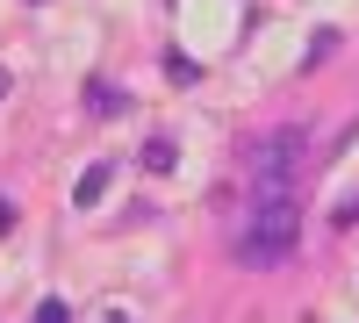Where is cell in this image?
Wrapping results in <instances>:
<instances>
[{"label": "cell", "instance_id": "30bf717a", "mask_svg": "<svg viewBox=\"0 0 359 323\" xmlns=\"http://www.w3.org/2000/svg\"><path fill=\"white\" fill-rule=\"evenodd\" d=\"M8 86H15V72H8V65H0V101H8Z\"/></svg>", "mask_w": 359, "mask_h": 323}, {"label": "cell", "instance_id": "5b68a950", "mask_svg": "<svg viewBox=\"0 0 359 323\" xmlns=\"http://www.w3.org/2000/svg\"><path fill=\"white\" fill-rule=\"evenodd\" d=\"M137 165H144V172H172V165H180V144H172V137H151V144L137 151Z\"/></svg>", "mask_w": 359, "mask_h": 323}, {"label": "cell", "instance_id": "9c48e42d", "mask_svg": "<svg viewBox=\"0 0 359 323\" xmlns=\"http://www.w3.org/2000/svg\"><path fill=\"white\" fill-rule=\"evenodd\" d=\"M331 223H338V230H352V223H359V194H345V201H338V209H331Z\"/></svg>", "mask_w": 359, "mask_h": 323}, {"label": "cell", "instance_id": "8992f818", "mask_svg": "<svg viewBox=\"0 0 359 323\" xmlns=\"http://www.w3.org/2000/svg\"><path fill=\"white\" fill-rule=\"evenodd\" d=\"M331 50H338V29H316V36H309V50H302V65L316 72V65H323V57H331Z\"/></svg>", "mask_w": 359, "mask_h": 323}, {"label": "cell", "instance_id": "52a82bcc", "mask_svg": "<svg viewBox=\"0 0 359 323\" xmlns=\"http://www.w3.org/2000/svg\"><path fill=\"white\" fill-rule=\"evenodd\" d=\"M165 79H172V86H194L201 65H194V57H165Z\"/></svg>", "mask_w": 359, "mask_h": 323}, {"label": "cell", "instance_id": "6da1fadb", "mask_svg": "<svg viewBox=\"0 0 359 323\" xmlns=\"http://www.w3.org/2000/svg\"><path fill=\"white\" fill-rule=\"evenodd\" d=\"M237 172H245V201H302L309 187V123H280L237 144Z\"/></svg>", "mask_w": 359, "mask_h": 323}, {"label": "cell", "instance_id": "3957f363", "mask_svg": "<svg viewBox=\"0 0 359 323\" xmlns=\"http://www.w3.org/2000/svg\"><path fill=\"white\" fill-rule=\"evenodd\" d=\"M123 108H130V94H123L115 79H86V115H101V123H108V115H123Z\"/></svg>", "mask_w": 359, "mask_h": 323}, {"label": "cell", "instance_id": "ba28073f", "mask_svg": "<svg viewBox=\"0 0 359 323\" xmlns=\"http://www.w3.org/2000/svg\"><path fill=\"white\" fill-rule=\"evenodd\" d=\"M36 323H72V309L57 302V295H43V302H36Z\"/></svg>", "mask_w": 359, "mask_h": 323}, {"label": "cell", "instance_id": "277c9868", "mask_svg": "<svg viewBox=\"0 0 359 323\" xmlns=\"http://www.w3.org/2000/svg\"><path fill=\"white\" fill-rule=\"evenodd\" d=\"M108 180H115V158H101V165H86V172H79V187H72V209H94V201L108 194Z\"/></svg>", "mask_w": 359, "mask_h": 323}, {"label": "cell", "instance_id": "7a4b0ae2", "mask_svg": "<svg viewBox=\"0 0 359 323\" xmlns=\"http://www.w3.org/2000/svg\"><path fill=\"white\" fill-rule=\"evenodd\" d=\"M302 245V201H245V230H237V259L245 266H280Z\"/></svg>", "mask_w": 359, "mask_h": 323}]
</instances>
